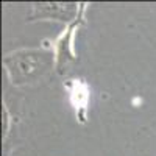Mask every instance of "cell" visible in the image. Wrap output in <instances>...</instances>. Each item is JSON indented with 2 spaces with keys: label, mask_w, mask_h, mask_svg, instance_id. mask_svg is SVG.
<instances>
[{
  "label": "cell",
  "mask_w": 156,
  "mask_h": 156,
  "mask_svg": "<svg viewBox=\"0 0 156 156\" xmlns=\"http://www.w3.org/2000/svg\"><path fill=\"white\" fill-rule=\"evenodd\" d=\"M55 64L53 51L45 48H22L3 58V67L12 86H25L44 78Z\"/></svg>",
  "instance_id": "6da1fadb"
},
{
  "label": "cell",
  "mask_w": 156,
  "mask_h": 156,
  "mask_svg": "<svg viewBox=\"0 0 156 156\" xmlns=\"http://www.w3.org/2000/svg\"><path fill=\"white\" fill-rule=\"evenodd\" d=\"M78 3L70 2H42L33 3L31 11L28 14V22L33 20H59L69 23L76 19Z\"/></svg>",
  "instance_id": "7a4b0ae2"
},
{
  "label": "cell",
  "mask_w": 156,
  "mask_h": 156,
  "mask_svg": "<svg viewBox=\"0 0 156 156\" xmlns=\"http://www.w3.org/2000/svg\"><path fill=\"white\" fill-rule=\"evenodd\" d=\"M3 120H5V128H3V137H6V134H8V129H9V126H8V122H9V114H8V109L6 108H3Z\"/></svg>",
  "instance_id": "3957f363"
}]
</instances>
